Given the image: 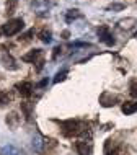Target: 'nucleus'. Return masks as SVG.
I'll return each instance as SVG.
<instances>
[{
  "mask_svg": "<svg viewBox=\"0 0 137 155\" xmlns=\"http://www.w3.org/2000/svg\"><path fill=\"white\" fill-rule=\"evenodd\" d=\"M122 153V147L119 144H116L114 140L108 139L105 144V155H121Z\"/></svg>",
  "mask_w": 137,
  "mask_h": 155,
  "instance_id": "20e7f679",
  "label": "nucleus"
},
{
  "mask_svg": "<svg viewBox=\"0 0 137 155\" xmlns=\"http://www.w3.org/2000/svg\"><path fill=\"white\" fill-rule=\"evenodd\" d=\"M65 77H67V69H62L60 72L56 74V78H54V83H59L62 80H65Z\"/></svg>",
  "mask_w": 137,
  "mask_h": 155,
  "instance_id": "dca6fc26",
  "label": "nucleus"
},
{
  "mask_svg": "<svg viewBox=\"0 0 137 155\" xmlns=\"http://www.w3.org/2000/svg\"><path fill=\"white\" fill-rule=\"evenodd\" d=\"M16 3H18V0H10V2L7 3V13H8V15H11V13L15 12Z\"/></svg>",
  "mask_w": 137,
  "mask_h": 155,
  "instance_id": "f3484780",
  "label": "nucleus"
},
{
  "mask_svg": "<svg viewBox=\"0 0 137 155\" xmlns=\"http://www.w3.org/2000/svg\"><path fill=\"white\" fill-rule=\"evenodd\" d=\"M60 52H62V48H60V46H57V48H54V52H52V59L56 61L57 57H59V54H60Z\"/></svg>",
  "mask_w": 137,
  "mask_h": 155,
  "instance_id": "4be33fe9",
  "label": "nucleus"
},
{
  "mask_svg": "<svg viewBox=\"0 0 137 155\" xmlns=\"http://www.w3.org/2000/svg\"><path fill=\"white\" fill-rule=\"evenodd\" d=\"M52 35H51V31L47 30V28H43V30H41V33H39V39L43 41V43H51V38Z\"/></svg>",
  "mask_w": 137,
  "mask_h": 155,
  "instance_id": "4468645a",
  "label": "nucleus"
},
{
  "mask_svg": "<svg viewBox=\"0 0 137 155\" xmlns=\"http://www.w3.org/2000/svg\"><path fill=\"white\" fill-rule=\"evenodd\" d=\"M62 132L65 136H78V134H83L85 132V124L80 123V121H75V119H69V121H64L62 123Z\"/></svg>",
  "mask_w": 137,
  "mask_h": 155,
  "instance_id": "f257e3e1",
  "label": "nucleus"
},
{
  "mask_svg": "<svg viewBox=\"0 0 137 155\" xmlns=\"http://www.w3.org/2000/svg\"><path fill=\"white\" fill-rule=\"evenodd\" d=\"M46 83H47V80H43V82H39V87H44Z\"/></svg>",
  "mask_w": 137,
  "mask_h": 155,
  "instance_id": "b1692460",
  "label": "nucleus"
},
{
  "mask_svg": "<svg viewBox=\"0 0 137 155\" xmlns=\"http://www.w3.org/2000/svg\"><path fill=\"white\" fill-rule=\"evenodd\" d=\"M82 16H83V13H82L80 10H69L67 15H65V21L70 23V21H73V20H77V18H82Z\"/></svg>",
  "mask_w": 137,
  "mask_h": 155,
  "instance_id": "f8f14e48",
  "label": "nucleus"
},
{
  "mask_svg": "<svg viewBox=\"0 0 137 155\" xmlns=\"http://www.w3.org/2000/svg\"><path fill=\"white\" fill-rule=\"evenodd\" d=\"M75 150L78 152V155H91V152H93V145H91V142L78 140V142H75Z\"/></svg>",
  "mask_w": 137,
  "mask_h": 155,
  "instance_id": "39448f33",
  "label": "nucleus"
},
{
  "mask_svg": "<svg viewBox=\"0 0 137 155\" xmlns=\"http://www.w3.org/2000/svg\"><path fill=\"white\" fill-rule=\"evenodd\" d=\"M36 64H38V70H41V69H43V64H44V62H43V61H38Z\"/></svg>",
  "mask_w": 137,
  "mask_h": 155,
  "instance_id": "5701e85b",
  "label": "nucleus"
},
{
  "mask_svg": "<svg viewBox=\"0 0 137 155\" xmlns=\"http://www.w3.org/2000/svg\"><path fill=\"white\" fill-rule=\"evenodd\" d=\"M33 35H34V30H30V31L26 33V35H23L21 38H20V41H23V43H28V41L31 39V36H33Z\"/></svg>",
  "mask_w": 137,
  "mask_h": 155,
  "instance_id": "6ab92c4d",
  "label": "nucleus"
},
{
  "mask_svg": "<svg viewBox=\"0 0 137 155\" xmlns=\"http://www.w3.org/2000/svg\"><path fill=\"white\" fill-rule=\"evenodd\" d=\"M98 36H99V41L105 43L106 46H113L114 44V39H113V36H111L109 26H106V25H103V26L98 28Z\"/></svg>",
  "mask_w": 137,
  "mask_h": 155,
  "instance_id": "7ed1b4c3",
  "label": "nucleus"
},
{
  "mask_svg": "<svg viewBox=\"0 0 137 155\" xmlns=\"http://www.w3.org/2000/svg\"><path fill=\"white\" fill-rule=\"evenodd\" d=\"M129 90H131V95L134 96V98H137V80H134V82L131 83Z\"/></svg>",
  "mask_w": 137,
  "mask_h": 155,
  "instance_id": "aec40b11",
  "label": "nucleus"
},
{
  "mask_svg": "<svg viewBox=\"0 0 137 155\" xmlns=\"http://www.w3.org/2000/svg\"><path fill=\"white\" fill-rule=\"evenodd\" d=\"M21 111H23L24 118H26L28 121H31V116H33V103L23 101V103H21Z\"/></svg>",
  "mask_w": 137,
  "mask_h": 155,
  "instance_id": "9b49d317",
  "label": "nucleus"
},
{
  "mask_svg": "<svg viewBox=\"0 0 137 155\" xmlns=\"http://www.w3.org/2000/svg\"><path fill=\"white\" fill-rule=\"evenodd\" d=\"M11 100H13V95L10 93V91H0V104H7V103H10Z\"/></svg>",
  "mask_w": 137,
  "mask_h": 155,
  "instance_id": "ddd939ff",
  "label": "nucleus"
},
{
  "mask_svg": "<svg viewBox=\"0 0 137 155\" xmlns=\"http://www.w3.org/2000/svg\"><path fill=\"white\" fill-rule=\"evenodd\" d=\"M126 5H122V3H113V5L108 7V10H124Z\"/></svg>",
  "mask_w": 137,
  "mask_h": 155,
  "instance_id": "412c9836",
  "label": "nucleus"
},
{
  "mask_svg": "<svg viewBox=\"0 0 137 155\" xmlns=\"http://www.w3.org/2000/svg\"><path fill=\"white\" fill-rule=\"evenodd\" d=\"M116 100H118V96H114L113 93H111V91H105V93H103L101 96H99V103L103 104V106H114V101Z\"/></svg>",
  "mask_w": 137,
  "mask_h": 155,
  "instance_id": "0eeeda50",
  "label": "nucleus"
},
{
  "mask_svg": "<svg viewBox=\"0 0 137 155\" xmlns=\"http://www.w3.org/2000/svg\"><path fill=\"white\" fill-rule=\"evenodd\" d=\"M5 121H7V124H8V126H10V127H11V129H15V127H16V126H18V124H20V116H18V114H16V113H15V111H11V113H10V114H8V116H7V119H5Z\"/></svg>",
  "mask_w": 137,
  "mask_h": 155,
  "instance_id": "9d476101",
  "label": "nucleus"
},
{
  "mask_svg": "<svg viewBox=\"0 0 137 155\" xmlns=\"http://www.w3.org/2000/svg\"><path fill=\"white\" fill-rule=\"evenodd\" d=\"M121 111L124 113V114H132V113L137 111V103L135 101H126V103H122Z\"/></svg>",
  "mask_w": 137,
  "mask_h": 155,
  "instance_id": "1a4fd4ad",
  "label": "nucleus"
},
{
  "mask_svg": "<svg viewBox=\"0 0 137 155\" xmlns=\"http://www.w3.org/2000/svg\"><path fill=\"white\" fill-rule=\"evenodd\" d=\"M24 28V21L21 18H13V20H8V21L2 26V33L5 36H15L18 35Z\"/></svg>",
  "mask_w": 137,
  "mask_h": 155,
  "instance_id": "f03ea898",
  "label": "nucleus"
},
{
  "mask_svg": "<svg viewBox=\"0 0 137 155\" xmlns=\"http://www.w3.org/2000/svg\"><path fill=\"white\" fill-rule=\"evenodd\" d=\"M3 64H5V67H7V69H16V65H15V61L13 59H11V56H10V54H8V56H7V54H3Z\"/></svg>",
  "mask_w": 137,
  "mask_h": 155,
  "instance_id": "2eb2a0df",
  "label": "nucleus"
},
{
  "mask_svg": "<svg viewBox=\"0 0 137 155\" xmlns=\"http://www.w3.org/2000/svg\"><path fill=\"white\" fill-rule=\"evenodd\" d=\"M41 54H43L41 49H33V51H30L28 54H24V56L21 57V61L23 62H36L41 57Z\"/></svg>",
  "mask_w": 137,
  "mask_h": 155,
  "instance_id": "6e6552de",
  "label": "nucleus"
},
{
  "mask_svg": "<svg viewBox=\"0 0 137 155\" xmlns=\"http://www.w3.org/2000/svg\"><path fill=\"white\" fill-rule=\"evenodd\" d=\"M16 90L21 96H31L33 93V83L31 82H21V83H16Z\"/></svg>",
  "mask_w": 137,
  "mask_h": 155,
  "instance_id": "423d86ee",
  "label": "nucleus"
},
{
  "mask_svg": "<svg viewBox=\"0 0 137 155\" xmlns=\"http://www.w3.org/2000/svg\"><path fill=\"white\" fill-rule=\"evenodd\" d=\"M129 23H135V20L134 18H129V20H122V21H119V26L121 28H132V25H129Z\"/></svg>",
  "mask_w": 137,
  "mask_h": 155,
  "instance_id": "a211bd4d",
  "label": "nucleus"
}]
</instances>
